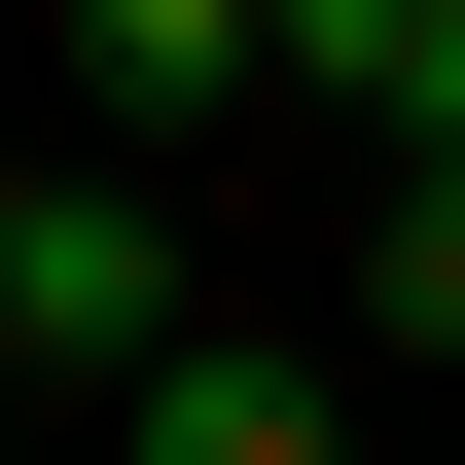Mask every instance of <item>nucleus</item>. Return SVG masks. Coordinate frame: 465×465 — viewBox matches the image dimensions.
<instances>
[{
	"label": "nucleus",
	"instance_id": "nucleus-3",
	"mask_svg": "<svg viewBox=\"0 0 465 465\" xmlns=\"http://www.w3.org/2000/svg\"><path fill=\"white\" fill-rule=\"evenodd\" d=\"M358 322H394V358H465V143H394V215H358Z\"/></svg>",
	"mask_w": 465,
	"mask_h": 465
},
{
	"label": "nucleus",
	"instance_id": "nucleus-4",
	"mask_svg": "<svg viewBox=\"0 0 465 465\" xmlns=\"http://www.w3.org/2000/svg\"><path fill=\"white\" fill-rule=\"evenodd\" d=\"M358 143H465V0H394V72H358Z\"/></svg>",
	"mask_w": 465,
	"mask_h": 465
},
{
	"label": "nucleus",
	"instance_id": "nucleus-5",
	"mask_svg": "<svg viewBox=\"0 0 465 465\" xmlns=\"http://www.w3.org/2000/svg\"><path fill=\"white\" fill-rule=\"evenodd\" d=\"M0 358H36V179H0Z\"/></svg>",
	"mask_w": 465,
	"mask_h": 465
},
{
	"label": "nucleus",
	"instance_id": "nucleus-2",
	"mask_svg": "<svg viewBox=\"0 0 465 465\" xmlns=\"http://www.w3.org/2000/svg\"><path fill=\"white\" fill-rule=\"evenodd\" d=\"M108 394H143V465H322V358L287 322H143Z\"/></svg>",
	"mask_w": 465,
	"mask_h": 465
},
{
	"label": "nucleus",
	"instance_id": "nucleus-1",
	"mask_svg": "<svg viewBox=\"0 0 465 465\" xmlns=\"http://www.w3.org/2000/svg\"><path fill=\"white\" fill-rule=\"evenodd\" d=\"M72 72H108V143H215L287 108V0H72Z\"/></svg>",
	"mask_w": 465,
	"mask_h": 465
}]
</instances>
